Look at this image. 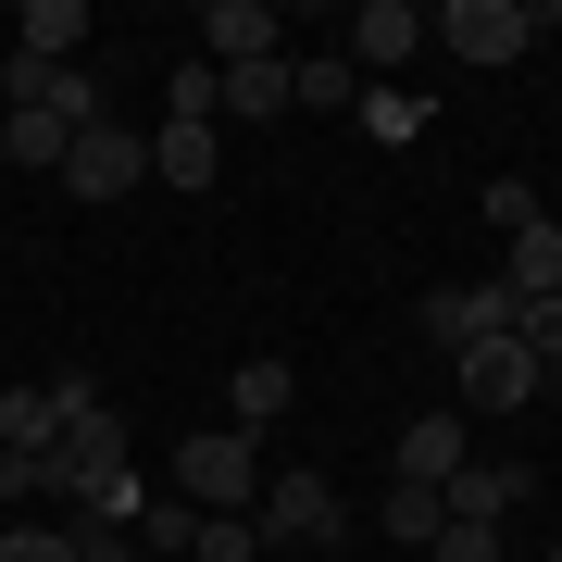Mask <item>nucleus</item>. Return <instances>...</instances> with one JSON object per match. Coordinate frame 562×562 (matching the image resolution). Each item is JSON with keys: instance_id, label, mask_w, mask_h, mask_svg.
<instances>
[{"instance_id": "nucleus-10", "label": "nucleus", "mask_w": 562, "mask_h": 562, "mask_svg": "<svg viewBox=\"0 0 562 562\" xmlns=\"http://www.w3.org/2000/svg\"><path fill=\"white\" fill-rule=\"evenodd\" d=\"M201 63H213V76H238V63H288V25L262 13V0H213V13H201Z\"/></svg>"}, {"instance_id": "nucleus-14", "label": "nucleus", "mask_w": 562, "mask_h": 562, "mask_svg": "<svg viewBox=\"0 0 562 562\" xmlns=\"http://www.w3.org/2000/svg\"><path fill=\"white\" fill-rule=\"evenodd\" d=\"M501 288H513V313L525 301H562V225L550 213L525 225V238H501Z\"/></svg>"}, {"instance_id": "nucleus-5", "label": "nucleus", "mask_w": 562, "mask_h": 562, "mask_svg": "<svg viewBox=\"0 0 562 562\" xmlns=\"http://www.w3.org/2000/svg\"><path fill=\"white\" fill-rule=\"evenodd\" d=\"M63 188H76V201H125V188H150V138L101 113L76 150H63Z\"/></svg>"}, {"instance_id": "nucleus-27", "label": "nucleus", "mask_w": 562, "mask_h": 562, "mask_svg": "<svg viewBox=\"0 0 562 562\" xmlns=\"http://www.w3.org/2000/svg\"><path fill=\"white\" fill-rule=\"evenodd\" d=\"M425 562H501V525H438V550Z\"/></svg>"}, {"instance_id": "nucleus-13", "label": "nucleus", "mask_w": 562, "mask_h": 562, "mask_svg": "<svg viewBox=\"0 0 562 562\" xmlns=\"http://www.w3.org/2000/svg\"><path fill=\"white\" fill-rule=\"evenodd\" d=\"M288 401H301V375H288L276 350H250L238 375H225V425H250V438H262V425H288Z\"/></svg>"}, {"instance_id": "nucleus-18", "label": "nucleus", "mask_w": 562, "mask_h": 562, "mask_svg": "<svg viewBox=\"0 0 562 562\" xmlns=\"http://www.w3.org/2000/svg\"><path fill=\"white\" fill-rule=\"evenodd\" d=\"M225 113L276 125V113H288V63H238V76H213V125H225Z\"/></svg>"}, {"instance_id": "nucleus-16", "label": "nucleus", "mask_w": 562, "mask_h": 562, "mask_svg": "<svg viewBox=\"0 0 562 562\" xmlns=\"http://www.w3.org/2000/svg\"><path fill=\"white\" fill-rule=\"evenodd\" d=\"M63 150H76V125H63V113H38V101L0 113V162H25V176H63Z\"/></svg>"}, {"instance_id": "nucleus-4", "label": "nucleus", "mask_w": 562, "mask_h": 562, "mask_svg": "<svg viewBox=\"0 0 562 562\" xmlns=\"http://www.w3.org/2000/svg\"><path fill=\"white\" fill-rule=\"evenodd\" d=\"M262 538H301V550H338L350 538V501H338V475H313V462H276L262 475V501H250Z\"/></svg>"}, {"instance_id": "nucleus-29", "label": "nucleus", "mask_w": 562, "mask_h": 562, "mask_svg": "<svg viewBox=\"0 0 562 562\" xmlns=\"http://www.w3.org/2000/svg\"><path fill=\"white\" fill-rule=\"evenodd\" d=\"M76 562H150V550L125 538V525H88V550H76Z\"/></svg>"}, {"instance_id": "nucleus-7", "label": "nucleus", "mask_w": 562, "mask_h": 562, "mask_svg": "<svg viewBox=\"0 0 562 562\" xmlns=\"http://www.w3.org/2000/svg\"><path fill=\"white\" fill-rule=\"evenodd\" d=\"M338 50H350V76H362V88H387V76L425 50V13H413V0H362V13L338 25Z\"/></svg>"}, {"instance_id": "nucleus-22", "label": "nucleus", "mask_w": 562, "mask_h": 562, "mask_svg": "<svg viewBox=\"0 0 562 562\" xmlns=\"http://www.w3.org/2000/svg\"><path fill=\"white\" fill-rule=\"evenodd\" d=\"M76 550H88V525H25V513L0 525V562H76Z\"/></svg>"}, {"instance_id": "nucleus-17", "label": "nucleus", "mask_w": 562, "mask_h": 562, "mask_svg": "<svg viewBox=\"0 0 562 562\" xmlns=\"http://www.w3.org/2000/svg\"><path fill=\"white\" fill-rule=\"evenodd\" d=\"M350 101H362L350 50H301V63H288V113H350Z\"/></svg>"}, {"instance_id": "nucleus-6", "label": "nucleus", "mask_w": 562, "mask_h": 562, "mask_svg": "<svg viewBox=\"0 0 562 562\" xmlns=\"http://www.w3.org/2000/svg\"><path fill=\"white\" fill-rule=\"evenodd\" d=\"M462 362V425H475V413H525V401H538V350H525V338H475V350H450Z\"/></svg>"}, {"instance_id": "nucleus-26", "label": "nucleus", "mask_w": 562, "mask_h": 562, "mask_svg": "<svg viewBox=\"0 0 562 562\" xmlns=\"http://www.w3.org/2000/svg\"><path fill=\"white\" fill-rule=\"evenodd\" d=\"M513 338L538 350V375H550V362H562V301H525V313H513Z\"/></svg>"}, {"instance_id": "nucleus-19", "label": "nucleus", "mask_w": 562, "mask_h": 562, "mask_svg": "<svg viewBox=\"0 0 562 562\" xmlns=\"http://www.w3.org/2000/svg\"><path fill=\"white\" fill-rule=\"evenodd\" d=\"M438 525H450V501H438V487L387 475V538H401V550H438Z\"/></svg>"}, {"instance_id": "nucleus-24", "label": "nucleus", "mask_w": 562, "mask_h": 562, "mask_svg": "<svg viewBox=\"0 0 562 562\" xmlns=\"http://www.w3.org/2000/svg\"><path fill=\"white\" fill-rule=\"evenodd\" d=\"M25 501H50V450H0V513H25Z\"/></svg>"}, {"instance_id": "nucleus-2", "label": "nucleus", "mask_w": 562, "mask_h": 562, "mask_svg": "<svg viewBox=\"0 0 562 562\" xmlns=\"http://www.w3.org/2000/svg\"><path fill=\"white\" fill-rule=\"evenodd\" d=\"M262 475H276V462H262L250 425H201V438H176V501H188V513H250Z\"/></svg>"}, {"instance_id": "nucleus-11", "label": "nucleus", "mask_w": 562, "mask_h": 562, "mask_svg": "<svg viewBox=\"0 0 562 562\" xmlns=\"http://www.w3.org/2000/svg\"><path fill=\"white\" fill-rule=\"evenodd\" d=\"M213 176H225V125H188V113H162V125H150V188H188V201H201Z\"/></svg>"}, {"instance_id": "nucleus-30", "label": "nucleus", "mask_w": 562, "mask_h": 562, "mask_svg": "<svg viewBox=\"0 0 562 562\" xmlns=\"http://www.w3.org/2000/svg\"><path fill=\"white\" fill-rule=\"evenodd\" d=\"M538 401H562V362H550V375H538Z\"/></svg>"}, {"instance_id": "nucleus-23", "label": "nucleus", "mask_w": 562, "mask_h": 562, "mask_svg": "<svg viewBox=\"0 0 562 562\" xmlns=\"http://www.w3.org/2000/svg\"><path fill=\"white\" fill-rule=\"evenodd\" d=\"M188 562H262V525H250V513H201Z\"/></svg>"}, {"instance_id": "nucleus-15", "label": "nucleus", "mask_w": 562, "mask_h": 562, "mask_svg": "<svg viewBox=\"0 0 562 562\" xmlns=\"http://www.w3.org/2000/svg\"><path fill=\"white\" fill-rule=\"evenodd\" d=\"M88 50V0H25L13 13V63H76Z\"/></svg>"}, {"instance_id": "nucleus-8", "label": "nucleus", "mask_w": 562, "mask_h": 562, "mask_svg": "<svg viewBox=\"0 0 562 562\" xmlns=\"http://www.w3.org/2000/svg\"><path fill=\"white\" fill-rule=\"evenodd\" d=\"M438 501H450V525H501V513H525V501H538V462L475 450V462H462V475L438 487Z\"/></svg>"}, {"instance_id": "nucleus-28", "label": "nucleus", "mask_w": 562, "mask_h": 562, "mask_svg": "<svg viewBox=\"0 0 562 562\" xmlns=\"http://www.w3.org/2000/svg\"><path fill=\"white\" fill-rule=\"evenodd\" d=\"M176 113H188V125H213V63H201V50L176 63Z\"/></svg>"}, {"instance_id": "nucleus-1", "label": "nucleus", "mask_w": 562, "mask_h": 562, "mask_svg": "<svg viewBox=\"0 0 562 562\" xmlns=\"http://www.w3.org/2000/svg\"><path fill=\"white\" fill-rule=\"evenodd\" d=\"M50 487H63V501H76L88 525H125V513H138V462H125V425H113V401L63 413V438H50Z\"/></svg>"}, {"instance_id": "nucleus-12", "label": "nucleus", "mask_w": 562, "mask_h": 562, "mask_svg": "<svg viewBox=\"0 0 562 562\" xmlns=\"http://www.w3.org/2000/svg\"><path fill=\"white\" fill-rule=\"evenodd\" d=\"M462 462H475V425H462V413H413L401 425V475L413 487H450Z\"/></svg>"}, {"instance_id": "nucleus-32", "label": "nucleus", "mask_w": 562, "mask_h": 562, "mask_svg": "<svg viewBox=\"0 0 562 562\" xmlns=\"http://www.w3.org/2000/svg\"><path fill=\"white\" fill-rule=\"evenodd\" d=\"M550 562H562V550H550Z\"/></svg>"}, {"instance_id": "nucleus-9", "label": "nucleus", "mask_w": 562, "mask_h": 562, "mask_svg": "<svg viewBox=\"0 0 562 562\" xmlns=\"http://www.w3.org/2000/svg\"><path fill=\"white\" fill-rule=\"evenodd\" d=\"M425 338H438V350L513 338V288H501V276H475V288H425Z\"/></svg>"}, {"instance_id": "nucleus-3", "label": "nucleus", "mask_w": 562, "mask_h": 562, "mask_svg": "<svg viewBox=\"0 0 562 562\" xmlns=\"http://www.w3.org/2000/svg\"><path fill=\"white\" fill-rule=\"evenodd\" d=\"M525 38H538V13H525V0H450V13H425V50L475 63V76H513Z\"/></svg>"}, {"instance_id": "nucleus-20", "label": "nucleus", "mask_w": 562, "mask_h": 562, "mask_svg": "<svg viewBox=\"0 0 562 562\" xmlns=\"http://www.w3.org/2000/svg\"><path fill=\"white\" fill-rule=\"evenodd\" d=\"M50 438H63L50 387H0V450H50Z\"/></svg>"}, {"instance_id": "nucleus-31", "label": "nucleus", "mask_w": 562, "mask_h": 562, "mask_svg": "<svg viewBox=\"0 0 562 562\" xmlns=\"http://www.w3.org/2000/svg\"><path fill=\"white\" fill-rule=\"evenodd\" d=\"M0 238H13V225H0Z\"/></svg>"}, {"instance_id": "nucleus-21", "label": "nucleus", "mask_w": 562, "mask_h": 562, "mask_svg": "<svg viewBox=\"0 0 562 562\" xmlns=\"http://www.w3.org/2000/svg\"><path fill=\"white\" fill-rule=\"evenodd\" d=\"M350 113H362V138H387V150H413V138H425V101H413V88H362Z\"/></svg>"}, {"instance_id": "nucleus-25", "label": "nucleus", "mask_w": 562, "mask_h": 562, "mask_svg": "<svg viewBox=\"0 0 562 562\" xmlns=\"http://www.w3.org/2000/svg\"><path fill=\"white\" fill-rule=\"evenodd\" d=\"M487 225H501V238H525V225H538V188H525V176H487Z\"/></svg>"}]
</instances>
